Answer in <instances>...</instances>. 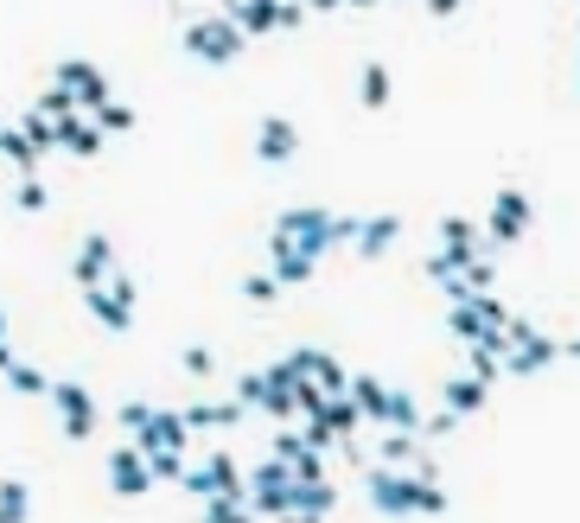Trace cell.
<instances>
[{
	"mask_svg": "<svg viewBox=\"0 0 580 523\" xmlns=\"http://www.w3.org/2000/svg\"><path fill=\"white\" fill-rule=\"evenodd\" d=\"M363 498H370V511L376 518H446L453 511V498L440 491V479H421V473H408V466H363Z\"/></svg>",
	"mask_w": 580,
	"mask_h": 523,
	"instance_id": "6da1fadb",
	"label": "cell"
},
{
	"mask_svg": "<svg viewBox=\"0 0 580 523\" xmlns=\"http://www.w3.org/2000/svg\"><path fill=\"white\" fill-rule=\"evenodd\" d=\"M351 230H358V218H338V211H320V205H288L275 218V236H288L293 249L313 262H326L338 243H351Z\"/></svg>",
	"mask_w": 580,
	"mask_h": 523,
	"instance_id": "7a4b0ae2",
	"label": "cell"
},
{
	"mask_svg": "<svg viewBox=\"0 0 580 523\" xmlns=\"http://www.w3.org/2000/svg\"><path fill=\"white\" fill-rule=\"evenodd\" d=\"M179 45L198 58V65H218V71H223V65H236V58H243V45H250V38H243V26L218 7V20H192V26L179 33Z\"/></svg>",
	"mask_w": 580,
	"mask_h": 523,
	"instance_id": "3957f363",
	"label": "cell"
},
{
	"mask_svg": "<svg viewBox=\"0 0 580 523\" xmlns=\"http://www.w3.org/2000/svg\"><path fill=\"white\" fill-rule=\"evenodd\" d=\"M530 224H536L530 191H523V186H498V198H491V218H485V249H517Z\"/></svg>",
	"mask_w": 580,
	"mask_h": 523,
	"instance_id": "277c9868",
	"label": "cell"
},
{
	"mask_svg": "<svg viewBox=\"0 0 580 523\" xmlns=\"http://www.w3.org/2000/svg\"><path fill=\"white\" fill-rule=\"evenodd\" d=\"M288 486H293V466L281 453H268L250 473V511L255 518H288Z\"/></svg>",
	"mask_w": 580,
	"mask_h": 523,
	"instance_id": "5b68a950",
	"label": "cell"
},
{
	"mask_svg": "<svg viewBox=\"0 0 580 523\" xmlns=\"http://www.w3.org/2000/svg\"><path fill=\"white\" fill-rule=\"evenodd\" d=\"M45 396L58 403V421H65V441H90V434H96V421H103V409H96V396H90L83 383H51Z\"/></svg>",
	"mask_w": 580,
	"mask_h": 523,
	"instance_id": "8992f818",
	"label": "cell"
},
{
	"mask_svg": "<svg viewBox=\"0 0 580 523\" xmlns=\"http://www.w3.org/2000/svg\"><path fill=\"white\" fill-rule=\"evenodd\" d=\"M548 364H561V338L536 333V326H530V333L504 351V376H543Z\"/></svg>",
	"mask_w": 580,
	"mask_h": 523,
	"instance_id": "52a82bcc",
	"label": "cell"
},
{
	"mask_svg": "<svg viewBox=\"0 0 580 523\" xmlns=\"http://www.w3.org/2000/svg\"><path fill=\"white\" fill-rule=\"evenodd\" d=\"M58 83L71 90L77 109H96V103H109L115 96V83L103 77V65H90V58H65V65H58Z\"/></svg>",
	"mask_w": 580,
	"mask_h": 523,
	"instance_id": "ba28073f",
	"label": "cell"
},
{
	"mask_svg": "<svg viewBox=\"0 0 580 523\" xmlns=\"http://www.w3.org/2000/svg\"><path fill=\"white\" fill-rule=\"evenodd\" d=\"M109 491H115V498H147V491H153L147 453L135 448V441H121V448L109 453Z\"/></svg>",
	"mask_w": 580,
	"mask_h": 523,
	"instance_id": "9c48e42d",
	"label": "cell"
},
{
	"mask_svg": "<svg viewBox=\"0 0 580 523\" xmlns=\"http://www.w3.org/2000/svg\"><path fill=\"white\" fill-rule=\"evenodd\" d=\"M128 441H135L141 453H160V448H185V441H192V428H185V415H179V409H153L141 428L128 434Z\"/></svg>",
	"mask_w": 580,
	"mask_h": 523,
	"instance_id": "30bf717a",
	"label": "cell"
},
{
	"mask_svg": "<svg viewBox=\"0 0 580 523\" xmlns=\"http://www.w3.org/2000/svg\"><path fill=\"white\" fill-rule=\"evenodd\" d=\"M51 128H58V148L77 153V160H96V153H103V141H109L90 115H77V109L71 115H51Z\"/></svg>",
	"mask_w": 580,
	"mask_h": 523,
	"instance_id": "8fae6325",
	"label": "cell"
},
{
	"mask_svg": "<svg viewBox=\"0 0 580 523\" xmlns=\"http://www.w3.org/2000/svg\"><path fill=\"white\" fill-rule=\"evenodd\" d=\"M268 268H275V281H281V288H306V281L320 275V262L300 256L288 236H275V230H268Z\"/></svg>",
	"mask_w": 580,
	"mask_h": 523,
	"instance_id": "7c38bea8",
	"label": "cell"
},
{
	"mask_svg": "<svg viewBox=\"0 0 580 523\" xmlns=\"http://www.w3.org/2000/svg\"><path fill=\"white\" fill-rule=\"evenodd\" d=\"M83 306H90V319L103 326V333H128L135 326V306L115 294L109 281H96V288H83Z\"/></svg>",
	"mask_w": 580,
	"mask_h": 523,
	"instance_id": "4fadbf2b",
	"label": "cell"
},
{
	"mask_svg": "<svg viewBox=\"0 0 580 523\" xmlns=\"http://www.w3.org/2000/svg\"><path fill=\"white\" fill-rule=\"evenodd\" d=\"M115 275V243L109 236H83V249L71 262V281L77 288H96V281H109Z\"/></svg>",
	"mask_w": 580,
	"mask_h": 523,
	"instance_id": "5bb4252c",
	"label": "cell"
},
{
	"mask_svg": "<svg viewBox=\"0 0 580 523\" xmlns=\"http://www.w3.org/2000/svg\"><path fill=\"white\" fill-rule=\"evenodd\" d=\"M440 256L466 268L472 256H485V230H472V218H440Z\"/></svg>",
	"mask_w": 580,
	"mask_h": 523,
	"instance_id": "9a60e30c",
	"label": "cell"
},
{
	"mask_svg": "<svg viewBox=\"0 0 580 523\" xmlns=\"http://www.w3.org/2000/svg\"><path fill=\"white\" fill-rule=\"evenodd\" d=\"M396 236H402V218L396 211H383V218H363V224L351 230V249H358L363 262H376V256L396 249Z\"/></svg>",
	"mask_w": 580,
	"mask_h": 523,
	"instance_id": "2e32d148",
	"label": "cell"
},
{
	"mask_svg": "<svg viewBox=\"0 0 580 523\" xmlns=\"http://www.w3.org/2000/svg\"><path fill=\"white\" fill-rule=\"evenodd\" d=\"M332 511H338L332 479H293L288 486V518H332Z\"/></svg>",
	"mask_w": 580,
	"mask_h": 523,
	"instance_id": "e0dca14e",
	"label": "cell"
},
{
	"mask_svg": "<svg viewBox=\"0 0 580 523\" xmlns=\"http://www.w3.org/2000/svg\"><path fill=\"white\" fill-rule=\"evenodd\" d=\"M0 376H7V390H13V396H45V390H51V376L38 371L33 358H20L7 338H0Z\"/></svg>",
	"mask_w": 580,
	"mask_h": 523,
	"instance_id": "ac0fdd59",
	"label": "cell"
},
{
	"mask_svg": "<svg viewBox=\"0 0 580 523\" xmlns=\"http://www.w3.org/2000/svg\"><path fill=\"white\" fill-rule=\"evenodd\" d=\"M255 153H262L268 166H281V160H293V153H300V128H293L288 115H268V121L255 128Z\"/></svg>",
	"mask_w": 580,
	"mask_h": 523,
	"instance_id": "d6986e66",
	"label": "cell"
},
{
	"mask_svg": "<svg viewBox=\"0 0 580 523\" xmlns=\"http://www.w3.org/2000/svg\"><path fill=\"white\" fill-rule=\"evenodd\" d=\"M179 415H185V428H192V434H218V428H236L250 409L230 396V403H192V409H179Z\"/></svg>",
	"mask_w": 580,
	"mask_h": 523,
	"instance_id": "ffe728a7",
	"label": "cell"
},
{
	"mask_svg": "<svg viewBox=\"0 0 580 523\" xmlns=\"http://www.w3.org/2000/svg\"><path fill=\"white\" fill-rule=\"evenodd\" d=\"M485 396H491V383H485V376H472V371H466V376H453V383L440 390V403H446V409L460 415V421L485 409Z\"/></svg>",
	"mask_w": 580,
	"mask_h": 523,
	"instance_id": "44dd1931",
	"label": "cell"
},
{
	"mask_svg": "<svg viewBox=\"0 0 580 523\" xmlns=\"http://www.w3.org/2000/svg\"><path fill=\"white\" fill-rule=\"evenodd\" d=\"M345 396L358 403L363 421H376V428H383V415H390V383H376V376H351V383H345Z\"/></svg>",
	"mask_w": 580,
	"mask_h": 523,
	"instance_id": "7402d4cb",
	"label": "cell"
},
{
	"mask_svg": "<svg viewBox=\"0 0 580 523\" xmlns=\"http://www.w3.org/2000/svg\"><path fill=\"white\" fill-rule=\"evenodd\" d=\"M320 421H326V428H332V434H338V441H351V434H358V428H363L358 403H351L345 390H332L326 403H320Z\"/></svg>",
	"mask_w": 580,
	"mask_h": 523,
	"instance_id": "603a6c76",
	"label": "cell"
},
{
	"mask_svg": "<svg viewBox=\"0 0 580 523\" xmlns=\"http://www.w3.org/2000/svg\"><path fill=\"white\" fill-rule=\"evenodd\" d=\"M205 479H211V491H243L250 498V473L236 466V453H223V448L205 460Z\"/></svg>",
	"mask_w": 580,
	"mask_h": 523,
	"instance_id": "cb8c5ba5",
	"label": "cell"
},
{
	"mask_svg": "<svg viewBox=\"0 0 580 523\" xmlns=\"http://www.w3.org/2000/svg\"><path fill=\"white\" fill-rule=\"evenodd\" d=\"M390 96H396L390 71H383V65H363V77H358V103H363V109H383Z\"/></svg>",
	"mask_w": 580,
	"mask_h": 523,
	"instance_id": "d4e9b609",
	"label": "cell"
},
{
	"mask_svg": "<svg viewBox=\"0 0 580 523\" xmlns=\"http://www.w3.org/2000/svg\"><path fill=\"white\" fill-rule=\"evenodd\" d=\"M205 518L211 523H243V518H255V511H250L243 491H211V498H205Z\"/></svg>",
	"mask_w": 580,
	"mask_h": 523,
	"instance_id": "484cf974",
	"label": "cell"
},
{
	"mask_svg": "<svg viewBox=\"0 0 580 523\" xmlns=\"http://www.w3.org/2000/svg\"><path fill=\"white\" fill-rule=\"evenodd\" d=\"M33 518V491L20 479H0V523H26Z\"/></svg>",
	"mask_w": 580,
	"mask_h": 523,
	"instance_id": "4316f807",
	"label": "cell"
},
{
	"mask_svg": "<svg viewBox=\"0 0 580 523\" xmlns=\"http://www.w3.org/2000/svg\"><path fill=\"white\" fill-rule=\"evenodd\" d=\"M383 428H408V434H421V403H415L408 390H390V415H383Z\"/></svg>",
	"mask_w": 580,
	"mask_h": 523,
	"instance_id": "83f0119b",
	"label": "cell"
},
{
	"mask_svg": "<svg viewBox=\"0 0 580 523\" xmlns=\"http://www.w3.org/2000/svg\"><path fill=\"white\" fill-rule=\"evenodd\" d=\"M147 473H153V486H179V473H185V448H160V453H147Z\"/></svg>",
	"mask_w": 580,
	"mask_h": 523,
	"instance_id": "f1b7e54d",
	"label": "cell"
},
{
	"mask_svg": "<svg viewBox=\"0 0 580 523\" xmlns=\"http://www.w3.org/2000/svg\"><path fill=\"white\" fill-rule=\"evenodd\" d=\"M90 121H96V128H103V135H128V128H135V109H128V103H96V109H90Z\"/></svg>",
	"mask_w": 580,
	"mask_h": 523,
	"instance_id": "f546056e",
	"label": "cell"
},
{
	"mask_svg": "<svg viewBox=\"0 0 580 523\" xmlns=\"http://www.w3.org/2000/svg\"><path fill=\"white\" fill-rule=\"evenodd\" d=\"M275 294H281L275 268H262V275H243V300H250V306H275Z\"/></svg>",
	"mask_w": 580,
	"mask_h": 523,
	"instance_id": "4dcf8cb0",
	"label": "cell"
},
{
	"mask_svg": "<svg viewBox=\"0 0 580 523\" xmlns=\"http://www.w3.org/2000/svg\"><path fill=\"white\" fill-rule=\"evenodd\" d=\"M13 205H20V211H45V205H51L45 179H38V173H20V186H13Z\"/></svg>",
	"mask_w": 580,
	"mask_h": 523,
	"instance_id": "1f68e13d",
	"label": "cell"
},
{
	"mask_svg": "<svg viewBox=\"0 0 580 523\" xmlns=\"http://www.w3.org/2000/svg\"><path fill=\"white\" fill-rule=\"evenodd\" d=\"M288 466H293V479H326V448L300 441V453H288Z\"/></svg>",
	"mask_w": 580,
	"mask_h": 523,
	"instance_id": "d6a6232c",
	"label": "cell"
},
{
	"mask_svg": "<svg viewBox=\"0 0 580 523\" xmlns=\"http://www.w3.org/2000/svg\"><path fill=\"white\" fill-rule=\"evenodd\" d=\"M20 128H26V141H33V148L38 153H51V148H58V128H51V115H26V121H20Z\"/></svg>",
	"mask_w": 580,
	"mask_h": 523,
	"instance_id": "836d02e7",
	"label": "cell"
},
{
	"mask_svg": "<svg viewBox=\"0 0 580 523\" xmlns=\"http://www.w3.org/2000/svg\"><path fill=\"white\" fill-rule=\"evenodd\" d=\"M313 376H320V390H345V383H351V371H345V364H338V358H332V351H320V364H313Z\"/></svg>",
	"mask_w": 580,
	"mask_h": 523,
	"instance_id": "e575fe53",
	"label": "cell"
},
{
	"mask_svg": "<svg viewBox=\"0 0 580 523\" xmlns=\"http://www.w3.org/2000/svg\"><path fill=\"white\" fill-rule=\"evenodd\" d=\"M179 364H185V376H211V371H218L211 345H185V351H179Z\"/></svg>",
	"mask_w": 580,
	"mask_h": 523,
	"instance_id": "d590c367",
	"label": "cell"
},
{
	"mask_svg": "<svg viewBox=\"0 0 580 523\" xmlns=\"http://www.w3.org/2000/svg\"><path fill=\"white\" fill-rule=\"evenodd\" d=\"M77 103H71V90H65V83H51V90H45V96H38V115H71Z\"/></svg>",
	"mask_w": 580,
	"mask_h": 523,
	"instance_id": "8d00e7d4",
	"label": "cell"
},
{
	"mask_svg": "<svg viewBox=\"0 0 580 523\" xmlns=\"http://www.w3.org/2000/svg\"><path fill=\"white\" fill-rule=\"evenodd\" d=\"M236 403H243V409H262V371H250V376H236Z\"/></svg>",
	"mask_w": 580,
	"mask_h": 523,
	"instance_id": "74e56055",
	"label": "cell"
},
{
	"mask_svg": "<svg viewBox=\"0 0 580 523\" xmlns=\"http://www.w3.org/2000/svg\"><path fill=\"white\" fill-rule=\"evenodd\" d=\"M421 428H428V434H434V441H446V434H453V428H460V415L446 409V403H440V415H428V421H421Z\"/></svg>",
	"mask_w": 580,
	"mask_h": 523,
	"instance_id": "f35d334b",
	"label": "cell"
},
{
	"mask_svg": "<svg viewBox=\"0 0 580 523\" xmlns=\"http://www.w3.org/2000/svg\"><path fill=\"white\" fill-rule=\"evenodd\" d=\"M147 415H153V403H121V409H115V421H121V428L135 434V428H141Z\"/></svg>",
	"mask_w": 580,
	"mask_h": 523,
	"instance_id": "ab89813d",
	"label": "cell"
},
{
	"mask_svg": "<svg viewBox=\"0 0 580 523\" xmlns=\"http://www.w3.org/2000/svg\"><path fill=\"white\" fill-rule=\"evenodd\" d=\"M460 7H466V0H428V13H434V20H453Z\"/></svg>",
	"mask_w": 580,
	"mask_h": 523,
	"instance_id": "60d3db41",
	"label": "cell"
},
{
	"mask_svg": "<svg viewBox=\"0 0 580 523\" xmlns=\"http://www.w3.org/2000/svg\"><path fill=\"white\" fill-rule=\"evenodd\" d=\"M306 13H332V7H345V0H300Z\"/></svg>",
	"mask_w": 580,
	"mask_h": 523,
	"instance_id": "b9f144b4",
	"label": "cell"
},
{
	"mask_svg": "<svg viewBox=\"0 0 580 523\" xmlns=\"http://www.w3.org/2000/svg\"><path fill=\"white\" fill-rule=\"evenodd\" d=\"M561 358H580V338H561Z\"/></svg>",
	"mask_w": 580,
	"mask_h": 523,
	"instance_id": "7bdbcfd3",
	"label": "cell"
},
{
	"mask_svg": "<svg viewBox=\"0 0 580 523\" xmlns=\"http://www.w3.org/2000/svg\"><path fill=\"white\" fill-rule=\"evenodd\" d=\"M345 7H376V0H345Z\"/></svg>",
	"mask_w": 580,
	"mask_h": 523,
	"instance_id": "ee69618b",
	"label": "cell"
},
{
	"mask_svg": "<svg viewBox=\"0 0 580 523\" xmlns=\"http://www.w3.org/2000/svg\"><path fill=\"white\" fill-rule=\"evenodd\" d=\"M0 338H7V306H0Z\"/></svg>",
	"mask_w": 580,
	"mask_h": 523,
	"instance_id": "f6af8a7d",
	"label": "cell"
}]
</instances>
